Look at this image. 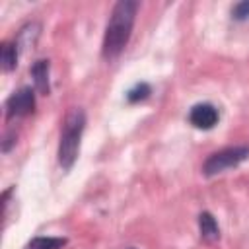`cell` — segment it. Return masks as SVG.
<instances>
[{
	"mask_svg": "<svg viewBox=\"0 0 249 249\" xmlns=\"http://www.w3.org/2000/svg\"><path fill=\"white\" fill-rule=\"evenodd\" d=\"M136 12H138V2L134 0H121L115 4L109 23L105 27V37H103V47H101L105 60H113L124 51L130 39L132 27H134Z\"/></svg>",
	"mask_w": 249,
	"mask_h": 249,
	"instance_id": "obj_1",
	"label": "cell"
},
{
	"mask_svg": "<svg viewBox=\"0 0 249 249\" xmlns=\"http://www.w3.org/2000/svg\"><path fill=\"white\" fill-rule=\"evenodd\" d=\"M84 126H86L84 111L82 109H72L64 119L62 134H60V142H58V163L64 171H68L78 160Z\"/></svg>",
	"mask_w": 249,
	"mask_h": 249,
	"instance_id": "obj_2",
	"label": "cell"
},
{
	"mask_svg": "<svg viewBox=\"0 0 249 249\" xmlns=\"http://www.w3.org/2000/svg\"><path fill=\"white\" fill-rule=\"evenodd\" d=\"M247 158H249V146H230V148H224V150L214 152V154H210L206 158V161L202 165V173L206 177L224 173L226 169L237 167Z\"/></svg>",
	"mask_w": 249,
	"mask_h": 249,
	"instance_id": "obj_3",
	"label": "cell"
},
{
	"mask_svg": "<svg viewBox=\"0 0 249 249\" xmlns=\"http://www.w3.org/2000/svg\"><path fill=\"white\" fill-rule=\"evenodd\" d=\"M35 111V91L31 88H19L14 91L6 101V115L8 119L16 117H27Z\"/></svg>",
	"mask_w": 249,
	"mask_h": 249,
	"instance_id": "obj_4",
	"label": "cell"
},
{
	"mask_svg": "<svg viewBox=\"0 0 249 249\" xmlns=\"http://www.w3.org/2000/svg\"><path fill=\"white\" fill-rule=\"evenodd\" d=\"M218 109L212 103H196L193 105L191 113H189V121L195 128L200 130H210L214 128V124L218 123Z\"/></svg>",
	"mask_w": 249,
	"mask_h": 249,
	"instance_id": "obj_5",
	"label": "cell"
},
{
	"mask_svg": "<svg viewBox=\"0 0 249 249\" xmlns=\"http://www.w3.org/2000/svg\"><path fill=\"white\" fill-rule=\"evenodd\" d=\"M31 76H33L35 89L41 95H49V91H51V86H49V60H45V58L37 60L31 66Z\"/></svg>",
	"mask_w": 249,
	"mask_h": 249,
	"instance_id": "obj_6",
	"label": "cell"
},
{
	"mask_svg": "<svg viewBox=\"0 0 249 249\" xmlns=\"http://www.w3.org/2000/svg\"><path fill=\"white\" fill-rule=\"evenodd\" d=\"M198 230H200V237L206 243H214L220 239V228L216 218L210 212H200L198 214Z\"/></svg>",
	"mask_w": 249,
	"mask_h": 249,
	"instance_id": "obj_7",
	"label": "cell"
},
{
	"mask_svg": "<svg viewBox=\"0 0 249 249\" xmlns=\"http://www.w3.org/2000/svg\"><path fill=\"white\" fill-rule=\"evenodd\" d=\"M0 62H2V70L4 72H12L18 66V45L16 43H2L0 49Z\"/></svg>",
	"mask_w": 249,
	"mask_h": 249,
	"instance_id": "obj_8",
	"label": "cell"
},
{
	"mask_svg": "<svg viewBox=\"0 0 249 249\" xmlns=\"http://www.w3.org/2000/svg\"><path fill=\"white\" fill-rule=\"evenodd\" d=\"M66 241V237H33L27 249H62Z\"/></svg>",
	"mask_w": 249,
	"mask_h": 249,
	"instance_id": "obj_9",
	"label": "cell"
},
{
	"mask_svg": "<svg viewBox=\"0 0 249 249\" xmlns=\"http://www.w3.org/2000/svg\"><path fill=\"white\" fill-rule=\"evenodd\" d=\"M150 93H152L150 84L140 82V84H136L134 88H130V89L126 91V99H128V103H138V101H144Z\"/></svg>",
	"mask_w": 249,
	"mask_h": 249,
	"instance_id": "obj_10",
	"label": "cell"
},
{
	"mask_svg": "<svg viewBox=\"0 0 249 249\" xmlns=\"http://www.w3.org/2000/svg\"><path fill=\"white\" fill-rule=\"evenodd\" d=\"M231 16H233V19H247L249 18V2L245 0V2H237L233 8H231Z\"/></svg>",
	"mask_w": 249,
	"mask_h": 249,
	"instance_id": "obj_11",
	"label": "cell"
},
{
	"mask_svg": "<svg viewBox=\"0 0 249 249\" xmlns=\"http://www.w3.org/2000/svg\"><path fill=\"white\" fill-rule=\"evenodd\" d=\"M12 144H16V132H8V134L4 136V142H2V152H8Z\"/></svg>",
	"mask_w": 249,
	"mask_h": 249,
	"instance_id": "obj_12",
	"label": "cell"
},
{
	"mask_svg": "<svg viewBox=\"0 0 249 249\" xmlns=\"http://www.w3.org/2000/svg\"><path fill=\"white\" fill-rule=\"evenodd\" d=\"M128 249H134V247H128Z\"/></svg>",
	"mask_w": 249,
	"mask_h": 249,
	"instance_id": "obj_13",
	"label": "cell"
}]
</instances>
